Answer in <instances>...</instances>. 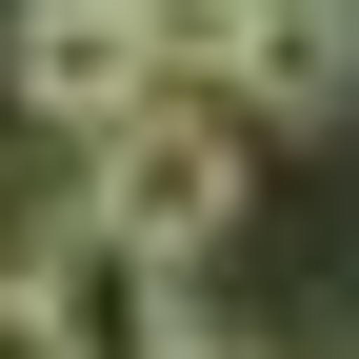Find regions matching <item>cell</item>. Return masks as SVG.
<instances>
[{"label":"cell","mask_w":359,"mask_h":359,"mask_svg":"<svg viewBox=\"0 0 359 359\" xmlns=\"http://www.w3.org/2000/svg\"><path fill=\"white\" fill-rule=\"evenodd\" d=\"M140 359H259V339H240V320H160Z\"/></svg>","instance_id":"cell-3"},{"label":"cell","mask_w":359,"mask_h":359,"mask_svg":"<svg viewBox=\"0 0 359 359\" xmlns=\"http://www.w3.org/2000/svg\"><path fill=\"white\" fill-rule=\"evenodd\" d=\"M0 100H20L40 140L140 120V100H160V80H140V20H120V0H20V20H0Z\"/></svg>","instance_id":"cell-2"},{"label":"cell","mask_w":359,"mask_h":359,"mask_svg":"<svg viewBox=\"0 0 359 359\" xmlns=\"http://www.w3.org/2000/svg\"><path fill=\"white\" fill-rule=\"evenodd\" d=\"M240 180H259V140H240V100H140V120H100L80 140V240H120V259H219L240 240Z\"/></svg>","instance_id":"cell-1"},{"label":"cell","mask_w":359,"mask_h":359,"mask_svg":"<svg viewBox=\"0 0 359 359\" xmlns=\"http://www.w3.org/2000/svg\"><path fill=\"white\" fill-rule=\"evenodd\" d=\"M0 359H60V320H40V299H20V280H0Z\"/></svg>","instance_id":"cell-4"}]
</instances>
